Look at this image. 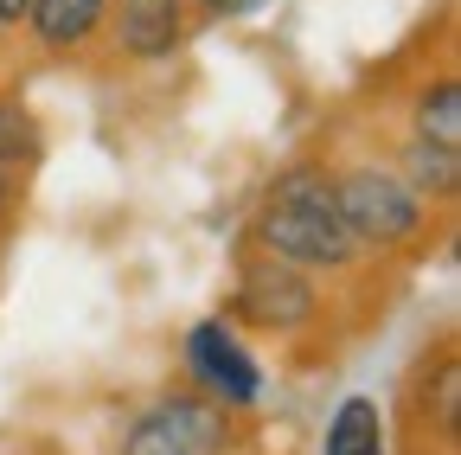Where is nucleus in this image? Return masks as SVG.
<instances>
[{"label":"nucleus","instance_id":"nucleus-2","mask_svg":"<svg viewBox=\"0 0 461 455\" xmlns=\"http://www.w3.org/2000/svg\"><path fill=\"white\" fill-rule=\"evenodd\" d=\"M333 199H339V218H346V238H353L359 263H411L429 250L436 224H442V212L378 154L339 160Z\"/></svg>","mask_w":461,"mask_h":455},{"label":"nucleus","instance_id":"nucleus-13","mask_svg":"<svg viewBox=\"0 0 461 455\" xmlns=\"http://www.w3.org/2000/svg\"><path fill=\"white\" fill-rule=\"evenodd\" d=\"M269 0H186V20L193 26H238V20H257Z\"/></svg>","mask_w":461,"mask_h":455},{"label":"nucleus","instance_id":"nucleus-3","mask_svg":"<svg viewBox=\"0 0 461 455\" xmlns=\"http://www.w3.org/2000/svg\"><path fill=\"white\" fill-rule=\"evenodd\" d=\"M327 276H308L295 263H276L263 250H244L238 257V276H230V296H224V321L238 333H269V340H295V333H314L321 314H327Z\"/></svg>","mask_w":461,"mask_h":455},{"label":"nucleus","instance_id":"nucleus-10","mask_svg":"<svg viewBox=\"0 0 461 455\" xmlns=\"http://www.w3.org/2000/svg\"><path fill=\"white\" fill-rule=\"evenodd\" d=\"M321 455H391V430H384L378 397H366V391L339 397L327 430H321Z\"/></svg>","mask_w":461,"mask_h":455},{"label":"nucleus","instance_id":"nucleus-9","mask_svg":"<svg viewBox=\"0 0 461 455\" xmlns=\"http://www.w3.org/2000/svg\"><path fill=\"white\" fill-rule=\"evenodd\" d=\"M403 135L429 141L442 154H461V77H455V65L417 77L411 103H403Z\"/></svg>","mask_w":461,"mask_h":455},{"label":"nucleus","instance_id":"nucleus-4","mask_svg":"<svg viewBox=\"0 0 461 455\" xmlns=\"http://www.w3.org/2000/svg\"><path fill=\"white\" fill-rule=\"evenodd\" d=\"M180 366H186V391H199L205 405L244 417L269 397V372L250 353V340L230 327L224 314H205L180 333Z\"/></svg>","mask_w":461,"mask_h":455},{"label":"nucleus","instance_id":"nucleus-6","mask_svg":"<svg viewBox=\"0 0 461 455\" xmlns=\"http://www.w3.org/2000/svg\"><path fill=\"white\" fill-rule=\"evenodd\" d=\"M186 39V0H109L103 14V51L122 65H173Z\"/></svg>","mask_w":461,"mask_h":455},{"label":"nucleus","instance_id":"nucleus-15","mask_svg":"<svg viewBox=\"0 0 461 455\" xmlns=\"http://www.w3.org/2000/svg\"><path fill=\"white\" fill-rule=\"evenodd\" d=\"M26 7H32V0H0V26H20Z\"/></svg>","mask_w":461,"mask_h":455},{"label":"nucleus","instance_id":"nucleus-16","mask_svg":"<svg viewBox=\"0 0 461 455\" xmlns=\"http://www.w3.org/2000/svg\"><path fill=\"white\" fill-rule=\"evenodd\" d=\"M0 32H7V26H0Z\"/></svg>","mask_w":461,"mask_h":455},{"label":"nucleus","instance_id":"nucleus-14","mask_svg":"<svg viewBox=\"0 0 461 455\" xmlns=\"http://www.w3.org/2000/svg\"><path fill=\"white\" fill-rule=\"evenodd\" d=\"M14 212H20V180H14V174H0V238H7Z\"/></svg>","mask_w":461,"mask_h":455},{"label":"nucleus","instance_id":"nucleus-12","mask_svg":"<svg viewBox=\"0 0 461 455\" xmlns=\"http://www.w3.org/2000/svg\"><path fill=\"white\" fill-rule=\"evenodd\" d=\"M39 160H45V123L14 90H0V174L26 180V174H39Z\"/></svg>","mask_w":461,"mask_h":455},{"label":"nucleus","instance_id":"nucleus-7","mask_svg":"<svg viewBox=\"0 0 461 455\" xmlns=\"http://www.w3.org/2000/svg\"><path fill=\"white\" fill-rule=\"evenodd\" d=\"M411 417H417V436H436L448 455L461 449V347L442 333L436 347L417 359L411 372Z\"/></svg>","mask_w":461,"mask_h":455},{"label":"nucleus","instance_id":"nucleus-5","mask_svg":"<svg viewBox=\"0 0 461 455\" xmlns=\"http://www.w3.org/2000/svg\"><path fill=\"white\" fill-rule=\"evenodd\" d=\"M238 449V417L205 405L199 391H160L122 423L115 455H230Z\"/></svg>","mask_w":461,"mask_h":455},{"label":"nucleus","instance_id":"nucleus-8","mask_svg":"<svg viewBox=\"0 0 461 455\" xmlns=\"http://www.w3.org/2000/svg\"><path fill=\"white\" fill-rule=\"evenodd\" d=\"M103 14H109V0H32L26 7V39L39 59H90V51H103Z\"/></svg>","mask_w":461,"mask_h":455},{"label":"nucleus","instance_id":"nucleus-1","mask_svg":"<svg viewBox=\"0 0 461 455\" xmlns=\"http://www.w3.org/2000/svg\"><path fill=\"white\" fill-rule=\"evenodd\" d=\"M244 250H263L276 263H295L308 276L359 269V250H353V238H346V218H339V199H333V160L302 154V160L276 167V180L257 193L250 244Z\"/></svg>","mask_w":461,"mask_h":455},{"label":"nucleus","instance_id":"nucleus-11","mask_svg":"<svg viewBox=\"0 0 461 455\" xmlns=\"http://www.w3.org/2000/svg\"><path fill=\"white\" fill-rule=\"evenodd\" d=\"M391 167H397V174L411 180L436 212H448V205L461 199V154H442V148H429V141H411V135H403L397 154H391Z\"/></svg>","mask_w":461,"mask_h":455}]
</instances>
